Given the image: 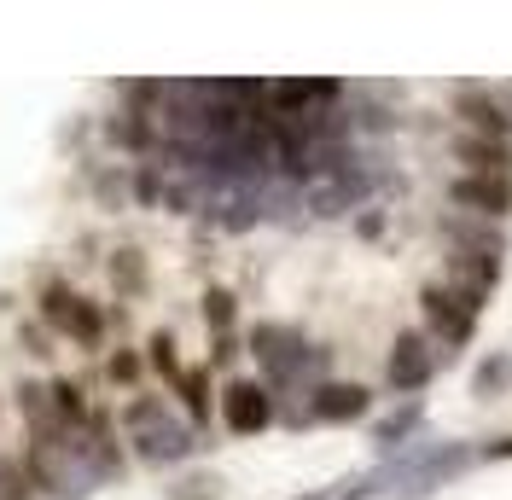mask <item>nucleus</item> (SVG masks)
<instances>
[{
	"label": "nucleus",
	"mask_w": 512,
	"mask_h": 500,
	"mask_svg": "<svg viewBox=\"0 0 512 500\" xmlns=\"http://www.w3.org/2000/svg\"><path fill=\"white\" fill-rule=\"evenodd\" d=\"M233 314H239V303H233V291H222V285H210V291H204V320H210L216 344H222V338H233Z\"/></svg>",
	"instance_id": "nucleus-20"
},
{
	"label": "nucleus",
	"mask_w": 512,
	"mask_h": 500,
	"mask_svg": "<svg viewBox=\"0 0 512 500\" xmlns=\"http://www.w3.org/2000/svg\"><path fill=\"white\" fill-rule=\"evenodd\" d=\"M443 239H448V250L507 256V233H501V221H478V216H460V210H448L443 216Z\"/></svg>",
	"instance_id": "nucleus-17"
},
{
	"label": "nucleus",
	"mask_w": 512,
	"mask_h": 500,
	"mask_svg": "<svg viewBox=\"0 0 512 500\" xmlns=\"http://www.w3.org/2000/svg\"><path fill=\"white\" fill-rule=\"evenodd\" d=\"M251 355L256 367H262V384H268V396L280 402L286 390H315V384H326V367H332V349L326 344H309L297 326H286V320H256L251 326Z\"/></svg>",
	"instance_id": "nucleus-1"
},
{
	"label": "nucleus",
	"mask_w": 512,
	"mask_h": 500,
	"mask_svg": "<svg viewBox=\"0 0 512 500\" xmlns=\"http://www.w3.org/2000/svg\"><path fill=\"white\" fill-rule=\"evenodd\" d=\"M105 373L117 378V384H134V378H140V355H128V349H123V355H111V367H105Z\"/></svg>",
	"instance_id": "nucleus-24"
},
{
	"label": "nucleus",
	"mask_w": 512,
	"mask_h": 500,
	"mask_svg": "<svg viewBox=\"0 0 512 500\" xmlns=\"http://www.w3.org/2000/svg\"><path fill=\"white\" fill-rule=\"evenodd\" d=\"M344 82L332 76H280L268 82V111L274 117H309V111H326V105H344Z\"/></svg>",
	"instance_id": "nucleus-12"
},
{
	"label": "nucleus",
	"mask_w": 512,
	"mask_h": 500,
	"mask_svg": "<svg viewBox=\"0 0 512 500\" xmlns=\"http://www.w3.org/2000/svg\"><path fill=\"white\" fill-rule=\"evenodd\" d=\"M478 460H483V466H495V460H512V431H507V437L478 442Z\"/></svg>",
	"instance_id": "nucleus-25"
},
{
	"label": "nucleus",
	"mask_w": 512,
	"mask_h": 500,
	"mask_svg": "<svg viewBox=\"0 0 512 500\" xmlns=\"http://www.w3.org/2000/svg\"><path fill=\"white\" fill-rule=\"evenodd\" d=\"M448 285L466 297V303H489L495 285H501V256H478V250H448Z\"/></svg>",
	"instance_id": "nucleus-14"
},
{
	"label": "nucleus",
	"mask_w": 512,
	"mask_h": 500,
	"mask_svg": "<svg viewBox=\"0 0 512 500\" xmlns=\"http://www.w3.org/2000/svg\"><path fill=\"white\" fill-rule=\"evenodd\" d=\"M227 495V477L222 471H187L169 483V500H222Z\"/></svg>",
	"instance_id": "nucleus-19"
},
{
	"label": "nucleus",
	"mask_w": 512,
	"mask_h": 500,
	"mask_svg": "<svg viewBox=\"0 0 512 500\" xmlns=\"http://www.w3.org/2000/svg\"><path fill=\"white\" fill-rule=\"evenodd\" d=\"M472 402H501L512 396V349H483L472 361V378H466Z\"/></svg>",
	"instance_id": "nucleus-18"
},
{
	"label": "nucleus",
	"mask_w": 512,
	"mask_h": 500,
	"mask_svg": "<svg viewBox=\"0 0 512 500\" xmlns=\"http://www.w3.org/2000/svg\"><path fill=\"white\" fill-rule=\"evenodd\" d=\"M181 402H187V413H192V425H204L210 419V373L204 367H192V373H181Z\"/></svg>",
	"instance_id": "nucleus-21"
},
{
	"label": "nucleus",
	"mask_w": 512,
	"mask_h": 500,
	"mask_svg": "<svg viewBox=\"0 0 512 500\" xmlns=\"http://www.w3.org/2000/svg\"><path fill=\"white\" fill-rule=\"evenodd\" d=\"M448 210L478 221H507L512 216V175H454L448 181Z\"/></svg>",
	"instance_id": "nucleus-11"
},
{
	"label": "nucleus",
	"mask_w": 512,
	"mask_h": 500,
	"mask_svg": "<svg viewBox=\"0 0 512 500\" xmlns=\"http://www.w3.org/2000/svg\"><path fill=\"white\" fill-rule=\"evenodd\" d=\"M448 157L460 163V175H512V146L507 140H483V134H454Z\"/></svg>",
	"instance_id": "nucleus-16"
},
{
	"label": "nucleus",
	"mask_w": 512,
	"mask_h": 500,
	"mask_svg": "<svg viewBox=\"0 0 512 500\" xmlns=\"http://www.w3.org/2000/svg\"><path fill=\"white\" fill-rule=\"evenodd\" d=\"M30 489H47L53 500H88L99 489V471L88 466L82 454V437L76 431H53V437L30 442Z\"/></svg>",
	"instance_id": "nucleus-3"
},
{
	"label": "nucleus",
	"mask_w": 512,
	"mask_h": 500,
	"mask_svg": "<svg viewBox=\"0 0 512 500\" xmlns=\"http://www.w3.org/2000/svg\"><path fill=\"white\" fill-rule=\"evenodd\" d=\"M431 378H437L431 338H425V332H396V344H390V355H384V390L402 396V402H414V396L431 390Z\"/></svg>",
	"instance_id": "nucleus-6"
},
{
	"label": "nucleus",
	"mask_w": 512,
	"mask_h": 500,
	"mask_svg": "<svg viewBox=\"0 0 512 500\" xmlns=\"http://www.w3.org/2000/svg\"><path fill=\"white\" fill-rule=\"evenodd\" d=\"M152 367H158L169 384H181V373H187V367H181V355H175V338H169V332L152 338Z\"/></svg>",
	"instance_id": "nucleus-23"
},
{
	"label": "nucleus",
	"mask_w": 512,
	"mask_h": 500,
	"mask_svg": "<svg viewBox=\"0 0 512 500\" xmlns=\"http://www.w3.org/2000/svg\"><path fill=\"white\" fill-rule=\"evenodd\" d=\"M454 123L483 140H507L512 146V99H501L495 82H454Z\"/></svg>",
	"instance_id": "nucleus-5"
},
{
	"label": "nucleus",
	"mask_w": 512,
	"mask_h": 500,
	"mask_svg": "<svg viewBox=\"0 0 512 500\" xmlns=\"http://www.w3.org/2000/svg\"><path fill=\"white\" fill-rule=\"evenodd\" d=\"M478 466V448L472 442H460V437H437V448L425 454V466L396 489V500H431V495H443L454 477H466V471Z\"/></svg>",
	"instance_id": "nucleus-7"
},
{
	"label": "nucleus",
	"mask_w": 512,
	"mask_h": 500,
	"mask_svg": "<svg viewBox=\"0 0 512 500\" xmlns=\"http://www.w3.org/2000/svg\"><path fill=\"white\" fill-rule=\"evenodd\" d=\"M414 437H425V396L384 407L379 419H373V448H379L384 460H390V454H402Z\"/></svg>",
	"instance_id": "nucleus-15"
},
{
	"label": "nucleus",
	"mask_w": 512,
	"mask_h": 500,
	"mask_svg": "<svg viewBox=\"0 0 512 500\" xmlns=\"http://www.w3.org/2000/svg\"><path fill=\"white\" fill-rule=\"evenodd\" d=\"M35 489H30V471L18 466V460H6L0 454V500H30Z\"/></svg>",
	"instance_id": "nucleus-22"
},
{
	"label": "nucleus",
	"mask_w": 512,
	"mask_h": 500,
	"mask_svg": "<svg viewBox=\"0 0 512 500\" xmlns=\"http://www.w3.org/2000/svg\"><path fill=\"white\" fill-rule=\"evenodd\" d=\"M303 413H309V425H361L373 413V390L350 384V378H326L303 396Z\"/></svg>",
	"instance_id": "nucleus-10"
},
{
	"label": "nucleus",
	"mask_w": 512,
	"mask_h": 500,
	"mask_svg": "<svg viewBox=\"0 0 512 500\" xmlns=\"http://www.w3.org/2000/svg\"><path fill=\"white\" fill-rule=\"evenodd\" d=\"M419 314H425V338L443 349V355H454V349L472 344V338H478V320H483L478 303H466L448 280L419 285Z\"/></svg>",
	"instance_id": "nucleus-4"
},
{
	"label": "nucleus",
	"mask_w": 512,
	"mask_h": 500,
	"mask_svg": "<svg viewBox=\"0 0 512 500\" xmlns=\"http://www.w3.org/2000/svg\"><path fill=\"white\" fill-rule=\"evenodd\" d=\"M274 419H280V402L268 396L262 378H233L222 390V425L233 437H262Z\"/></svg>",
	"instance_id": "nucleus-9"
},
{
	"label": "nucleus",
	"mask_w": 512,
	"mask_h": 500,
	"mask_svg": "<svg viewBox=\"0 0 512 500\" xmlns=\"http://www.w3.org/2000/svg\"><path fill=\"white\" fill-rule=\"evenodd\" d=\"M123 437L146 466H181L192 454H204L198 425L175 419V407L163 402V396H134V402L123 407Z\"/></svg>",
	"instance_id": "nucleus-2"
},
{
	"label": "nucleus",
	"mask_w": 512,
	"mask_h": 500,
	"mask_svg": "<svg viewBox=\"0 0 512 500\" xmlns=\"http://www.w3.org/2000/svg\"><path fill=\"white\" fill-rule=\"evenodd\" d=\"M41 314L59 326L70 344H99V338H105V314H99L94 303H82V297H70L64 285H53V291H47Z\"/></svg>",
	"instance_id": "nucleus-13"
},
{
	"label": "nucleus",
	"mask_w": 512,
	"mask_h": 500,
	"mask_svg": "<svg viewBox=\"0 0 512 500\" xmlns=\"http://www.w3.org/2000/svg\"><path fill=\"white\" fill-rule=\"evenodd\" d=\"M373 187H379V169L373 163H361V169H350V175H326V181H315V187H303V210L309 216H350V210H361L367 198H373Z\"/></svg>",
	"instance_id": "nucleus-8"
}]
</instances>
